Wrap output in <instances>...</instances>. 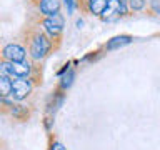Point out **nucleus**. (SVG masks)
Wrapping results in <instances>:
<instances>
[{
	"label": "nucleus",
	"mask_w": 160,
	"mask_h": 150,
	"mask_svg": "<svg viewBox=\"0 0 160 150\" xmlns=\"http://www.w3.org/2000/svg\"><path fill=\"white\" fill-rule=\"evenodd\" d=\"M108 0H78L77 7L85 13H90L92 17H98L102 15L105 5H107Z\"/></svg>",
	"instance_id": "0eeeda50"
},
{
	"label": "nucleus",
	"mask_w": 160,
	"mask_h": 150,
	"mask_svg": "<svg viewBox=\"0 0 160 150\" xmlns=\"http://www.w3.org/2000/svg\"><path fill=\"white\" fill-rule=\"evenodd\" d=\"M125 15H128L127 0H108L100 18L103 22H115V20H118L120 17H125Z\"/></svg>",
	"instance_id": "20e7f679"
},
{
	"label": "nucleus",
	"mask_w": 160,
	"mask_h": 150,
	"mask_svg": "<svg viewBox=\"0 0 160 150\" xmlns=\"http://www.w3.org/2000/svg\"><path fill=\"white\" fill-rule=\"evenodd\" d=\"M82 25H83V20H77V27L82 28Z\"/></svg>",
	"instance_id": "2eb2a0df"
},
{
	"label": "nucleus",
	"mask_w": 160,
	"mask_h": 150,
	"mask_svg": "<svg viewBox=\"0 0 160 150\" xmlns=\"http://www.w3.org/2000/svg\"><path fill=\"white\" fill-rule=\"evenodd\" d=\"M48 150H67V147L60 142V140L57 138H50V142H48Z\"/></svg>",
	"instance_id": "ddd939ff"
},
{
	"label": "nucleus",
	"mask_w": 160,
	"mask_h": 150,
	"mask_svg": "<svg viewBox=\"0 0 160 150\" xmlns=\"http://www.w3.org/2000/svg\"><path fill=\"white\" fill-rule=\"evenodd\" d=\"M73 80H75V68L70 67L63 75H60V82L57 85V88H60L62 92H67V90L73 85Z\"/></svg>",
	"instance_id": "1a4fd4ad"
},
{
	"label": "nucleus",
	"mask_w": 160,
	"mask_h": 150,
	"mask_svg": "<svg viewBox=\"0 0 160 150\" xmlns=\"http://www.w3.org/2000/svg\"><path fill=\"white\" fill-rule=\"evenodd\" d=\"M28 57L27 48L22 43L17 42H10L7 45H3L0 50V58L2 60H8V62H22Z\"/></svg>",
	"instance_id": "39448f33"
},
{
	"label": "nucleus",
	"mask_w": 160,
	"mask_h": 150,
	"mask_svg": "<svg viewBox=\"0 0 160 150\" xmlns=\"http://www.w3.org/2000/svg\"><path fill=\"white\" fill-rule=\"evenodd\" d=\"M10 92H12V77L0 73V98L10 97Z\"/></svg>",
	"instance_id": "9d476101"
},
{
	"label": "nucleus",
	"mask_w": 160,
	"mask_h": 150,
	"mask_svg": "<svg viewBox=\"0 0 160 150\" xmlns=\"http://www.w3.org/2000/svg\"><path fill=\"white\" fill-rule=\"evenodd\" d=\"M62 5L67 8V15H73V10L77 7V0H62Z\"/></svg>",
	"instance_id": "4468645a"
},
{
	"label": "nucleus",
	"mask_w": 160,
	"mask_h": 150,
	"mask_svg": "<svg viewBox=\"0 0 160 150\" xmlns=\"http://www.w3.org/2000/svg\"><path fill=\"white\" fill-rule=\"evenodd\" d=\"M35 82L30 77H17L12 78V92H10V98L15 102H23L28 98L33 92Z\"/></svg>",
	"instance_id": "7ed1b4c3"
},
{
	"label": "nucleus",
	"mask_w": 160,
	"mask_h": 150,
	"mask_svg": "<svg viewBox=\"0 0 160 150\" xmlns=\"http://www.w3.org/2000/svg\"><path fill=\"white\" fill-rule=\"evenodd\" d=\"M40 17H52L60 13L62 0H32Z\"/></svg>",
	"instance_id": "423d86ee"
},
{
	"label": "nucleus",
	"mask_w": 160,
	"mask_h": 150,
	"mask_svg": "<svg viewBox=\"0 0 160 150\" xmlns=\"http://www.w3.org/2000/svg\"><path fill=\"white\" fill-rule=\"evenodd\" d=\"M130 12H143L147 7V0H127Z\"/></svg>",
	"instance_id": "9b49d317"
},
{
	"label": "nucleus",
	"mask_w": 160,
	"mask_h": 150,
	"mask_svg": "<svg viewBox=\"0 0 160 150\" xmlns=\"http://www.w3.org/2000/svg\"><path fill=\"white\" fill-rule=\"evenodd\" d=\"M147 5H148V10L153 15L160 17V0H147Z\"/></svg>",
	"instance_id": "f8f14e48"
},
{
	"label": "nucleus",
	"mask_w": 160,
	"mask_h": 150,
	"mask_svg": "<svg viewBox=\"0 0 160 150\" xmlns=\"http://www.w3.org/2000/svg\"><path fill=\"white\" fill-rule=\"evenodd\" d=\"M37 23L43 30V33L53 42L55 48H57L60 42H62V35H63V28H65V20L62 17V13L52 15V17H40Z\"/></svg>",
	"instance_id": "f03ea898"
},
{
	"label": "nucleus",
	"mask_w": 160,
	"mask_h": 150,
	"mask_svg": "<svg viewBox=\"0 0 160 150\" xmlns=\"http://www.w3.org/2000/svg\"><path fill=\"white\" fill-rule=\"evenodd\" d=\"M25 48L28 58L33 63H40L55 50V45L40 27H30L25 30Z\"/></svg>",
	"instance_id": "f257e3e1"
},
{
	"label": "nucleus",
	"mask_w": 160,
	"mask_h": 150,
	"mask_svg": "<svg viewBox=\"0 0 160 150\" xmlns=\"http://www.w3.org/2000/svg\"><path fill=\"white\" fill-rule=\"evenodd\" d=\"M133 42V37L132 35H115V37H112L110 40H107V43L103 45V50H107V52H113V50H118L125 47V45L132 43Z\"/></svg>",
	"instance_id": "6e6552de"
}]
</instances>
